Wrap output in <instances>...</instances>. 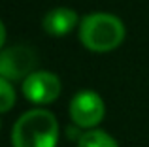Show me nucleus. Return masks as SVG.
Returning <instances> with one entry per match:
<instances>
[{
  "instance_id": "2",
  "label": "nucleus",
  "mask_w": 149,
  "mask_h": 147,
  "mask_svg": "<svg viewBox=\"0 0 149 147\" xmlns=\"http://www.w3.org/2000/svg\"><path fill=\"white\" fill-rule=\"evenodd\" d=\"M125 23L117 15L95 11L79 23V40L93 53H108L117 49L125 40Z\"/></svg>"
},
{
  "instance_id": "8",
  "label": "nucleus",
  "mask_w": 149,
  "mask_h": 147,
  "mask_svg": "<svg viewBox=\"0 0 149 147\" xmlns=\"http://www.w3.org/2000/svg\"><path fill=\"white\" fill-rule=\"evenodd\" d=\"M15 106V89L11 81L0 77V113H6Z\"/></svg>"
},
{
  "instance_id": "5",
  "label": "nucleus",
  "mask_w": 149,
  "mask_h": 147,
  "mask_svg": "<svg viewBox=\"0 0 149 147\" xmlns=\"http://www.w3.org/2000/svg\"><path fill=\"white\" fill-rule=\"evenodd\" d=\"M62 85L61 79L53 72L47 70H36L23 81V94L29 102L45 106L51 104L61 96Z\"/></svg>"
},
{
  "instance_id": "7",
  "label": "nucleus",
  "mask_w": 149,
  "mask_h": 147,
  "mask_svg": "<svg viewBox=\"0 0 149 147\" xmlns=\"http://www.w3.org/2000/svg\"><path fill=\"white\" fill-rule=\"evenodd\" d=\"M77 147H119V144L108 132L93 128V130L83 132V136L77 141Z\"/></svg>"
},
{
  "instance_id": "6",
  "label": "nucleus",
  "mask_w": 149,
  "mask_h": 147,
  "mask_svg": "<svg viewBox=\"0 0 149 147\" xmlns=\"http://www.w3.org/2000/svg\"><path fill=\"white\" fill-rule=\"evenodd\" d=\"M77 13L72 8H53L42 19V28L51 36H66L77 25Z\"/></svg>"
},
{
  "instance_id": "9",
  "label": "nucleus",
  "mask_w": 149,
  "mask_h": 147,
  "mask_svg": "<svg viewBox=\"0 0 149 147\" xmlns=\"http://www.w3.org/2000/svg\"><path fill=\"white\" fill-rule=\"evenodd\" d=\"M4 42H6V26H4L2 19H0V51L4 47Z\"/></svg>"
},
{
  "instance_id": "3",
  "label": "nucleus",
  "mask_w": 149,
  "mask_h": 147,
  "mask_svg": "<svg viewBox=\"0 0 149 147\" xmlns=\"http://www.w3.org/2000/svg\"><path fill=\"white\" fill-rule=\"evenodd\" d=\"M38 66V53L29 45H11L0 51V77L25 81Z\"/></svg>"
},
{
  "instance_id": "4",
  "label": "nucleus",
  "mask_w": 149,
  "mask_h": 147,
  "mask_svg": "<svg viewBox=\"0 0 149 147\" xmlns=\"http://www.w3.org/2000/svg\"><path fill=\"white\" fill-rule=\"evenodd\" d=\"M106 115V104L95 91H81L70 102V119L79 128H96Z\"/></svg>"
},
{
  "instance_id": "1",
  "label": "nucleus",
  "mask_w": 149,
  "mask_h": 147,
  "mask_svg": "<svg viewBox=\"0 0 149 147\" xmlns=\"http://www.w3.org/2000/svg\"><path fill=\"white\" fill-rule=\"evenodd\" d=\"M57 141L58 121L44 107L23 113L11 128L13 147H57Z\"/></svg>"
}]
</instances>
